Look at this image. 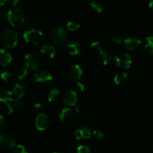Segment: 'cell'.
<instances>
[{
  "instance_id": "obj_32",
  "label": "cell",
  "mask_w": 153,
  "mask_h": 153,
  "mask_svg": "<svg viewBox=\"0 0 153 153\" xmlns=\"http://www.w3.org/2000/svg\"><path fill=\"white\" fill-rule=\"evenodd\" d=\"M12 153H29L26 148L22 145H18L14 147Z\"/></svg>"
},
{
  "instance_id": "obj_2",
  "label": "cell",
  "mask_w": 153,
  "mask_h": 153,
  "mask_svg": "<svg viewBox=\"0 0 153 153\" xmlns=\"http://www.w3.org/2000/svg\"><path fill=\"white\" fill-rule=\"evenodd\" d=\"M0 40L5 48H14L18 44V34L14 29H5L0 34Z\"/></svg>"
},
{
  "instance_id": "obj_5",
  "label": "cell",
  "mask_w": 153,
  "mask_h": 153,
  "mask_svg": "<svg viewBox=\"0 0 153 153\" xmlns=\"http://www.w3.org/2000/svg\"><path fill=\"white\" fill-rule=\"evenodd\" d=\"M25 65L26 68L31 71H37L41 65L40 57L35 53H29L25 56Z\"/></svg>"
},
{
  "instance_id": "obj_20",
  "label": "cell",
  "mask_w": 153,
  "mask_h": 153,
  "mask_svg": "<svg viewBox=\"0 0 153 153\" xmlns=\"http://www.w3.org/2000/svg\"><path fill=\"white\" fill-rule=\"evenodd\" d=\"M128 74L126 72H119L114 76V83L117 85H123L127 81Z\"/></svg>"
},
{
  "instance_id": "obj_19",
  "label": "cell",
  "mask_w": 153,
  "mask_h": 153,
  "mask_svg": "<svg viewBox=\"0 0 153 153\" xmlns=\"http://www.w3.org/2000/svg\"><path fill=\"white\" fill-rule=\"evenodd\" d=\"M41 53L44 56L48 59H53L56 56V50L50 45H44L41 48Z\"/></svg>"
},
{
  "instance_id": "obj_6",
  "label": "cell",
  "mask_w": 153,
  "mask_h": 153,
  "mask_svg": "<svg viewBox=\"0 0 153 153\" xmlns=\"http://www.w3.org/2000/svg\"><path fill=\"white\" fill-rule=\"evenodd\" d=\"M115 62L117 66L122 69H128L131 65V56L127 53L120 52L117 53L114 56Z\"/></svg>"
},
{
  "instance_id": "obj_14",
  "label": "cell",
  "mask_w": 153,
  "mask_h": 153,
  "mask_svg": "<svg viewBox=\"0 0 153 153\" xmlns=\"http://www.w3.org/2000/svg\"><path fill=\"white\" fill-rule=\"evenodd\" d=\"M77 101V94L74 90H68L63 95V101L65 104L70 107L76 105Z\"/></svg>"
},
{
  "instance_id": "obj_25",
  "label": "cell",
  "mask_w": 153,
  "mask_h": 153,
  "mask_svg": "<svg viewBox=\"0 0 153 153\" xmlns=\"http://www.w3.org/2000/svg\"><path fill=\"white\" fill-rule=\"evenodd\" d=\"M90 8H92V11H95V13H98V14H101L103 11L102 5L98 1H92L90 3Z\"/></svg>"
},
{
  "instance_id": "obj_24",
  "label": "cell",
  "mask_w": 153,
  "mask_h": 153,
  "mask_svg": "<svg viewBox=\"0 0 153 153\" xmlns=\"http://www.w3.org/2000/svg\"><path fill=\"white\" fill-rule=\"evenodd\" d=\"M59 95V91L57 89H53L48 92L47 98H48V101L52 102V101H54L55 100L57 99Z\"/></svg>"
},
{
  "instance_id": "obj_30",
  "label": "cell",
  "mask_w": 153,
  "mask_h": 153,
  "mask_svg": "<svg viewBox=\"0 0 153 153\" xmlns=\"http://www.w3.org/2000/svg\"><path fill=\"white\" fill-rule=\"evenodd\" d=\"M92 135H93L94 137L95 138L98 140H101L104 138V133L103 132V131L100 130V129H97V130L93 131L92 132Z\"/></svg>"
},
{
  "instance_id": "obj_10",
  "label": "cell",
  "mask_w": 153,
  "mask_h": 153,
  "mask_svg": "<svg viewBox=\"0 0 153 153\" xmlns=\"http://www.w3.org/2000/svg\"><path fill=\"white\" fill-rule=\"evenodd\" d=\"M34 77L37 83H48L53 80L51 74L45 70L38 71L34 75Z\"/></svg>"
},
{
  "instance_id": "obj_28",
  "label": "cell",
  "mask_w": 153,
  "mask_h": 153,
  "mask_svg": "<svg viewBox=\"0 0 153 153\" xmlns=\"http://www.w3.org/2000/svg\"><path fill=\"white\" fill-rule=\"evenodd\" d=\"M0 77L3 81L5 82H8L11 78V74L8 71L4 70L1 72L0 74Z\"/></svg>"
},
{
  "instance_id": "obj_35",
  "label": "cell",
  "mask_w": 153,
  "mask_h": 153,
  "mask_svg": "<svg viewBox=\"0 0 153 153\" xmlns=\"http://www.w3.org/2000/svg\"><path fill=\"white\" fill-rule=\"evenodd\" d=\"M33 110L37 113H41L42 111V105L39 103H36L33 105Z\"/></svg>"
},
{
  "instance_id": "obj_18",
  "label": "cell",
  "mask_w": 153,
  "mask_h": 153,
  "mask_svg": "<svg viewBox=\"0 0 153 153\" xmlns=\"http://www.w3.org/2000/svg\"><path fill=\"white\" fill-rule=\"evenodd\" d=\"M13 90H14V94L15 95L16 98H22L26 95L27 88H26V86L24 83H17L14 86Z\"/></svg>"
},
{
  "instance_id": "obj_4",
  "label": "cell",
  "mask_w": 153,
  "mask_h": 153,
  "mask_svg": "<svg viewBox=\"0 0 153 153\" xmlns=\"http://www.w3.org/2000/svg\"><path fill=\"white\" fill-rule=\"evenodd\" d=\"M44 35L42 32L36 29H28L23 34V38L26 43L32 45H38L43 40Z\"/></svg>"
},
{
  "instance_id": "obj_8",
  "label": "cell",
  "mask_w": 153,
  "mask_h": 153,
  "mask_svg": "<svg viewBox=\"0 0 153 153\" xmlns=\"http://www.w3.org/2000/svg\"><path fill=\"white\" fill-rule=\"evenodd\" d=\"M74 134V137L76 140H86L90 138L92 133L91 131V129L89 127L85 126H81L75 129Z\"/></svg>"
},
{
  "instance_id": "obj_37",
  "label": "cell",
  "mask_w": 153,
  "mask_h": 153,
  "mask_svg": "<svg viewBox=\"0 0 153 153\" xmlns=\"http://www.w3.org/2000/svg\"><path fill=\"white\" fill-rule=\"evenodd\" d=\"M75 111H76L77 113H83V107L82 105H80V104H78V105H76V107H75Z\"/></svg>"
},
{
  "instance_id": "obj_22",
  "label": "cell",
  "mask_w": 153,
  "mask_h": 153,
  "mask_svg": "<svg viewBox=\"0 0 153 153\" xmlns=\"http://www.w3.org/2000/svg\"><path fill=\"white\" fill-rule=\"evenodd\" d=\"M13 107L14 109H16L17 110H21L24 108L25 105H26V103H25V101H23L22 98H14L13 99L12 102Z\"/></svg>"
},
{
  "instance_id": "obj_23",
  "label": "cell",
  "mask_w": 153,
  "mask_h": 153,
  "mask_svg": "<svg viewBox=\"0 0 153 153\" xmlns=\"http://www.w3.org/2000/svg\"><path fill=\"white\" fill-rule=\"evenodd\" d=\"M144 50L149 54L153 53V37L148 36L146 38V44L144 45Z\"/></svg>"
},
{
  "instance_id": "obj_12",
  "label": "cell",
  "mask_w": 153,
  "mask_h": 153,
  "mask_svg": "<svg viewBox=\"0 0 153 153\" xmlns=\"http://www.w3.org/2000/svg\"><path fill=\"white\" fill-rule=\"evenodd\" d=\"M16 146V141L11 136L8 134H0V146L5 149H11Z\"/></svg>"
},
{
  "instance_id": "obj_9",
  "label": "cell",
  "mask_w": 153,
  "mask_h": 153,
  "mask_svg": "<svg viewBox=\"0 0 153 153\" xmlns=\"http://www.w3.org/2000/svg\"><path fill=\"white\" fill-rule=\"evenodd\" d=\"M50 125L49 117L45 113H38L35 120V127L38 130L43 131L48 128Z\"/></svg>"
},
{
  "instance_id": "obj_31",
  "label": "cell",
  "mask_w": 153,
  "mask_h": 153,
  "mask_svg": "<svg viewBox=\"0 0 153 153\" xmlns=\"http://www.w3.org/2000/svg\"><path fill=\"white\" fill-rule=\"evenodd\" d=\"M76 152H77V153H92V152L91 151L89 147L83 145L79 146L77 147Z\"/></svg>"
},
{
  "instance_id": "obj_17",
  "label": "cell",
  "mask_w": 153,
  "mask_h": 153,
  "mask_svg": "<svg viewBox=\"0 0 153 153\" xmlns=\"http://www.w3.org/2000/svg\"><path fill=\"white\" fill-rule=\"evenodd\" d=\"M74 117V112L69 107L67 108L63 109L61 111V113H59V119L61 122L62 123H69L71 120L73 119Z\"/></svg>"
},
{
  "instance_id": "obj_38",
  "label": "cell",
  "mask_w": 153,
  "mask_h": 153,
  "mask_svg": "<svg viewBox=\"0 0 153 153\" xmlns=\"http://www.w3.org/2000/svg\"><path fill=\"white\" fill-rule=\"evenodd\" d=\"M4 126H5V121H4V119L2 117V116L0 115V132L2 131V130L3 129Z\"/></svg>"
},
{
  "instance_id": "obj_15",
  "label": "cell",
  "mask_w": 153,
  "mask_h": 153,
  "mask_svg": "<svg viewBox=\"0 0 153 153\" xmlns=\"http://www.w3.org/2000/svg\"><path fill=\"white\" fill-rule=\"evenodd\" d=\"M141 42L140 39L135 38H126L124 41V47L127 51H135L140 48Z\"/></svg>"
},
{
  "instance_id": "obj_39",
  "label": "cell",
  "mask_w": 153,
  "mask_h": 153,
  "mask_svg": "<svg viewBox=\"0 0 153 153\" xmlns=\"http://www.w3.org/2000/svg\"><path fill=\"white\" fill-rule=\"evenodd\" d=\"M149 9L153 12V1H151V2H149Z\"/></svg>"
},
{
  "instance_id": "obj_34",
  "label": "cell",
  "mask_w": 153,
  "mask_h": 153,
  "mask_svg": "<svg viewBox=\"0 0 153 153\" xmlns=\"http://www.w3.org/2000/svg\"><path fill=\"white\" fill-rule=\"evenodd\" d=\"M112 41L113 42H114L115 44H117V45H120V44L123 42V38L120 35H115L112 38Z\"/></svg>"
},
{
  "instance_id": "obj_26",
  "label": "cell",
  "mask_w": 153,
  "mask_h": 153,
  "mask_svg": "<svg viewBox=\"0 0 153 153\" xmlns=\"http://www.w3.org/2000/svg\"><path fill=\"white\" fill-rule=\"evenodd\" d=\"M28 69L26 68H20L16 72V77L18 80H23L28 74Z\"/></svg>"
},
{
  "instance_id": "obj_7",
  "label": "cell",
  "mask_w": 153,
  "mask_h": 153,
  "mask_svg": "<svg viewBox=\"0 0 153 153\" xmlns=\"http://www.w3.org/2000/svg\"><path fill=\"white\" fill-rule=\"evenodd\" d=\"M13 95L12 92L11 91L8 90V89H0V102L3 103L5 105V111L11 114L13 112V107H11L10 103L12 102Z\"/></svg>"
},
{
  "instance_id": "obj_3",
  "label": "cell",
  "mask_w": 153,
  "mask_h": 153,
  "mask_svg": "<svg viewBox=\"0 0 153 153\" xmlns=\"http://www.w3.org/2000/svg\"><path fill=\"white\" fill-rule=\"evenodd\" d=\"M51 38L55 45L62 46L68 41L67 30L62 26H56L51 31Z\"/></svg>"
},
{
  "instance_id": "obj_1",
  "label": "cell",
  "mask_w": 153,
  "mask_h": 153,
  "mask_svg": "<svg viewBox=\"0 0 153 153\" xmlns=\"http://www.w3.org/2000/svg\"><path fill=\"white\" fill-rule=\"evenodd\" d=\"M7 18L14 28H23L27 25L29 18L26 13L21 8H13L7 12Z\"/></svg>"
},
{
  "instance_id": "obj_29",
  "label": "cell",
  "mask_w": 153,
  "mask_h": 153,
  "mask_svg": "<svg viewBox=\"0 0 153 153\" xmlns=\"http://www.w3.org/2000/svg\"><path fill=\"white\" fill-rule=\"evenodd\" d=\"M20 0H0V7L3 6L5 4L10 5V6H15Z\"/></svg>"
},
{
  "instance_id": "obj_40",
  "label": "cell",
  "mask_w": 153,
  "mask_h": 153,
  "mask_svg": "<svg viewBox=\"0 0 153 153\" xmlns=\"http://www.w3.org/2000/svg\"><path fill=\"white\" fill-rule=\"evenodd\" d=\"M53 153H61V152H53Z\"/></svg>"
},
{
  "instance_id": "obj_13",
  "label": "cell",
  "mask_w": 153,
  "mask_h": 153,
  "mask_svg": "<svg viewBox=\"0 0 153 153\" xmlns=\"http://www.w3.org/2000/svg\"><path fill=\"white\" fill-rule=\"evenodd\" d=\"M66 51L71 56H77L81 53L82 46L77 41L71 40L68 42L66 45Z\"/></svg>"
},
{
  "instance_id": "obj_36",
  "label": "cell",
  "mask_w": 153,
  "mask_h": 153,
  "mask_svg": "<svg viewBox=\"0 0 153 153\" xmlns=\"http://www.w3.org/2000/svg\"><path fill=\"white\" fill-rule=\"evenodd\" d=\"M75 86H76V90L79 91V92H83L85 89V86L83 83H80V82H76V85H75Z\"/></svg>"
},
{
  "instance_id": "obj_27",
  "label": "cell",
  "mask_w": 153,
  "mask_h": 153,
  "mask_svg": "<svg viewBox=\"0 0 153 153\" xmlns=\"http://www.w3.org/2000/svg\"><path fill=\"white\" fill-rule=\"evenodd\" d=\"M66 27H67L68 30L71 31V32H74V31H76L80 27V24L78 22L70 21L67 23Z\"/></svg>"
},
{
  "instance_id": "obj_21",
  "label": "cell",
  "mask_w": 153,
  "mask_h": 153,
  "mask_svg": "<svg viewBox=\"0 0 153 153\" xmlns=\"http://www.w3.org/2000/svg\"><path fill=\"white\" fill-rule=\"evenodd\" d=\"M98 54H99V58L100 59H101V63H102L104 65H108V63L110 62V60H111V56H110V53L101 49V51L98 52Z\"/></svg>"
},
{
  "instance_id": "obj_41",
  "label": "cell",
  "mask_w": 153,
  "mask_h": 153,
  "mask_svg": "<svg viewBox=\"0 0 153 153\" xmlns=\"http://www.w3.org/2000/svg\"><path fill=\"white\" fill-rule=\"evenodd\" d=\"M152 151H153V146H152Z\"/></svg>"
},
{
  "instance_id": "obj_11",
  "label": "cell",
  "mask_w": 153,
  "mask_h": 153,
  "mask_svg": "<svg viewBox=\"0 0 153 153\" xmlns=\"http://www.w3.org/2000/svg\"><path fill=\"white\" fill-rule=\"evenodd\" d=\"M82 74H83V71H82L81 68L78 65H72L69 68L68 73L69 79L74 82H78L81 79Z\"/></svg>"
},
{
  "instance_id": "obj_16",
  "label": "cell",
  "mask_w": 153,
  "mask_h": 153,
  "mask_svg": "<svg viewBox=\"0 0 153 153\" xmlns=\"http://www.w3.org/2000/svg\"><path fill=\"white\" fill-rule=\"evenodd\" d=\"M12 61V55L6 50H0V65L6 67Z\"/></svg>"
},
{
  "instance_id": "obj_33",
  "label": "cell",
  "mask_w": 153,
  "mask_h": 153,
  "mask_svg": "<svg viewBox=\"0 0 153 153\" xmlns=\"http://www.w3.org/2000/svg\"><path fill=\"white\" fill-rule=\"evenodd\" d=\"M91 48H92L94 51H95V52H98V53L99 52L101 49H102V48H101V45H100L99 42H92V43L91 44Z\"/></svg>"
}]
</instances>
